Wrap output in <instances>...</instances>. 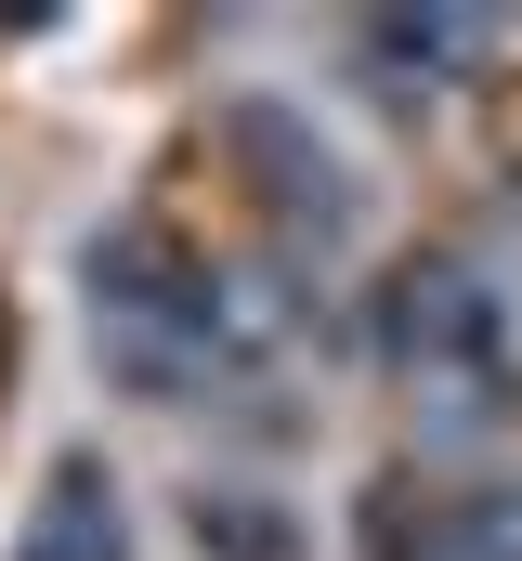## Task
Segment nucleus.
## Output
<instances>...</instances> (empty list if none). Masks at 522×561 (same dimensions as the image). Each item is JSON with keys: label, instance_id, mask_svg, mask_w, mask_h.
<instances>
[{"label": "nucleus", "instance_id": "obj_1", "mask_svg": "<svg viewBox=\"0 0 522 561\" xmlns=\"http://www.w3.org/2000/svg\"><path fill=\"white\" fill-rule=\"evenodd\" d=\"M379 340H392L405 379H457V405H484V379H497V287H470L457 262H431V275L392 287Z\"/></svg>", "mask_w": 522, "mask_h": 561}, {"label": "nucleus", "instance_id": "obj_2", "mask_svg": "<svg viewBox=\"0 0 522 561\" xmlns=\"http://www.w3.org/2000/svg\"><path fill=\"white\" fill-rule=\"evenodd\" d=\"M26 561H118V483L105 470H66L53 510H39V536H26Z\"/></svg>", "mask_w": 522, "mask_h": 561}, {"label": "nucleus", "instance_id": "obj_3", "mask_svg": "<svg viewBox=\"0 0 522 561\" xmlns=\"http://www.w3.org/2000/svg\"><path fill=\"white\" fill-rule=\"evenodd\" d=\"M470 561H522V496H470Z\"/></svg>", "mask_w": 522, "mask_h": 561}]
</instances>
